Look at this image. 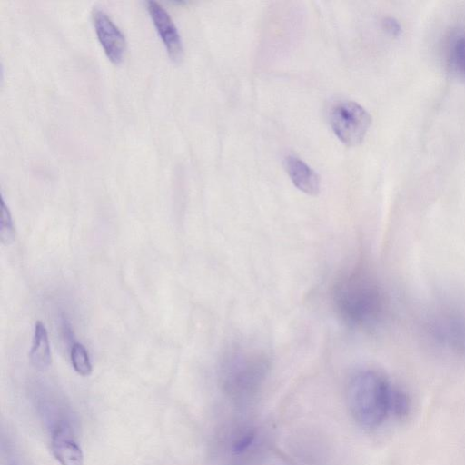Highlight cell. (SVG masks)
<instances>
[{"mask_svg":"<svg viewBox=\"0 0 465 465\" xmlns=\"http://www.w3.org/2000/svg\"><path fill=\"white\" fill-rule=\"evenodd\" d=\"M347 404L353 420L365 429H377L390 417L404 418L410 400L401 389L375 371L356 373L349 382Z\"/></svg>","mask_w":465,"mask_h":465,"instance_id":"cell-1","label":"cell"},{"mask_svg":"<svg viewBox=\"0 0 465 465\" xmlns=\"http://www.w3.org/2000/svg\"><path fill=\"white\" fill-rule=\"evenodd\" d=\"M333 300L341 317L358 328L376 326L386 311L387 301L381 285L362 269L353 270L337 282Z\"/></svg>","mask_w":465,"mask_h":465,"instance_id":"cell-2","label":"cell"},{"mask_svg":"<svg viewBox=\"0 0 465 465\" xmlns=\"http://www.w3.org/2000/svg\"><path fill=\"white\" fill-rule=\"evenodd\" d=\"M267 371L268 363L261 355L233 351L227 355L222 365L223 390L233 401L246 403L259 391Z\"/></svg>","mask_w":465,"mask_h":465,"instance_id":"cell-3","label":"cell"},{"mask_svg":"<svg viewBox=\"0 0 465 465\" xmlns=\"http://www.w3.org/2000/svg\"><path fill=\"white\" fill-rule=\"evenodd\" d=\"M328 119L333 133L348 146L361 143L371 124L370 114L361 104L349 100L332 104Z\"/></svg>","mask_w":465,"mask_h":465,"instance_id":"cell-4","label":"cell"},{"mask_svg":"<svg viewBox=\"0 0 465 465\" xmlns=\"http://www.w3.org/2000/svg\"><path fill=\"white\" fill-rule=\"evenodd\" d=\"M92 19L97 37L109 59L116 64L121 62L126 48V41L120 28L99 7L93 8Z\"/></svg>","mask_w":465,"mask_h":465,"instance_id":"cell-5","label":"cell"},{"mask_svg":"<svg viewBox=\"0 0 465 465\" xmlns=\"http://www.w3.org/2000/svg\"><path fill=\"white\" fill-rule=\"evenodd\" d=\"M147 10L153 25L173 61L183 57V48L178 29L165 8L157 1H147Z\"/></svg>","mask_w":465,"mask_h":465,"instance_id":"cell-6","label":"cell"},{"mask_svg":"<svg viewBox=\"0 0 465 465\" xmlns=\"http://www.w3.org/2000/svg\"><path fill=\"white\" fill-rule=\"evenodd\" d=\"M430 331L443 346L465 351V322L462 319L454 315H440L431 323Z\"/></svg>","mask_w":465,"mask_h":465,"instance_id":"cell-7","label":"cell"},{"mask_svg":"<svg viewBox=\"0 0 465 465\" xmlns=\"http://www.w3.org/2000/svg\"><path fill=\"white\" fill-rule=\"evenodd\" d=\"M53 455L61 465H84V454L64 424H59L52 433Z\"/></svg>","mask_w":465,"mask_h":465,"instance_id":"cell-8","label":"cell"},{"mask_svg":"<svg viewBox=\"0 0 465 465\" xmlns=\"http://www.w3.org/2000/svg\"><path fill=\"white\" fill-rule=\"evenodd\" d=\"M285 168L292 183L308 195H317L321 190V180L318 173L302 159L288 155Z\"/></svg>","mask_w":465,"mask_h":465,"instance_id":"cell-9","label":"cell"},{"mask_svg":"<svg viewBox=\"0 0 465 465\" xmlns=\"http://www.w3.org/2000/svg\"><path fill=\"white\" fill-rule=\"evenodd\" d=\"M29 357L32 365L39 371L47 370L52 361L47 331L40 321H37L35 324Z\"/></svg>","mask_w":465,"mask_h":465,"instance_id":"cell-10","label":"cell"},{"mask_svg":"<svg viewBox=\"0 0 465 465\" xmlns=\"http://www.w3.org/2000/svg\"><path fill=\"white\" fill-rule=\"evenodd\" d=\"M448 59L451 68L465 79V32L455 35L448 47Z\"/></svg>","mask_w":465,"mask_h":465,"instance_id":"cell-11","label":"cell"},{"mask_svg":"<svg viewBox=\"0 0 465 465\" xmlns=\"http://www.w3.org/2000/svg\"><path fill=\"white\" fill-rule=\"evenodd\" d=\"M70 358L74 371L82 375L88 376L92 372V364L86 348L80 342L72 345Z\"/></svg>","mask_w":465,"mask_h":465,"instance_id":"cell-12","label":"cell"},{"mask_svg":"<svg viewBox=\"0 0 465 465\" xmlns=\"http://www.w3.org/2000/svg\"><path fill=\"white\" fill-rule=\"evenodd\" d=\"M15 228L10 211L4 198L1 200L0 240L5 245L9 244L15 238Z\"/></svg>","mask_w":465,"mask_h":465,"instance_id":"cell-13","label":"cell"},{"mask_svg":"<svg viewBox=\"0 0 465 465\" xmlns=\"http://www.w3.org/2000/svg\"><path fill=\"white\" fill-rule=\"evenodd\" d=\"M382 28L392 36H398L401 33V25L392 17H385L382 20Z\"/></svg>","mask_w":465,"mask_h":465,"instance_id":"cell-14","label":"cell"},{"mask_svg":"<svg viewBox=\"0 0 465 465\" xmlns=\"http://www.w3.org/2000/svg\"><path fill=\"white\" fill-rule=\"evenodd\" d=\"M6 465H26L21 458L14 452H7Z\"/></svg>","mask_w":465,"mask_h":465,"instance_id":"cell-15","label":"cell"}]
</instances>
